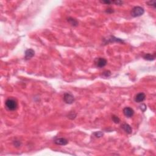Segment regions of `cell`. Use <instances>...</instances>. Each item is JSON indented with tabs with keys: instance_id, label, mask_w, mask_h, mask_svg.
Instances as JSON below:
<instances>
[{
	"instance_id": "3957f363",
	"label": "cell",
	"mask_w": 156,
	"mask_h": 156,
	"mask_svg": "<svg viewBox=\"0 0 156 156\" xmlns=\"http://www.w3.org/2000/svg\"><path fill=\"white\" fill-rule=\"evenodd\" d=\"M145 13V10L140 6H135L131 11V15L134 17H139L143 15Z\"/></svg>"
},
{
	"instance_id": "ac0fdd59",
	"label": "cell",
	"mask_w": 156,
	"mask_h": 156,
	"mask_svg": "<svg viewBox=\"0 0 156 156\" xmlns=\"http://www.w3.org/2000/svg\"><path fill=\"white\" fill-rule=\"evenodd\" d=\"M101 3L105 4H113V1H109V0H105V1H101Z\"/></svg>"
},
{
	"instance_id": "9c48e42d",
	"label": "cell",
	"mask_w": 156,
	"mask_h": 156,
	"mask_svg": "<svg viewBox=\"0 0 156 156\" xmlns=\"http://www.w3.org/2000/svg\"><path fill=\"white\" fill-rule=\"evenodd\" d=\"M35 55V51L32 49H28L25 51V59L29 60L33 57Z\"/></svg>"
},
{
	"instance_id": "7a4b0ae2",
	"label": "cell",
	"mask_w": 156,
	"mask_h": 156,
	"mask_svg": "<svg viewBox=\"0 0 156 156\" xmlns=\"http://www.w3.org/2000/svg\"><path fill=\"white\" fill-rule=\"evenodd\" d=\"M104 42L105 45L108 43H124V41L121 38H116L113 35H110L106 38H104Z\"/></svg>"
},
{
	"instance_id": "6da1fadb",
	"label": "cell",
	"mask_w": 156,
	"mask_h": 156,
	"mask_svg": "<svg viewBox=\"0 0 156 156\" xmlns=\"http://www.w3.org/2000/svg\"><path fill=\"white\" fill-rule=\"evenodd\" d=\"M5 105L7 109L9 110H11V111L16 110L18 106L17 101L13 98H9V99H7L5 102Z\"/></svg>"
},
{
	"instance_id": "5b68a950",
	"label": "cell",
	"mask_w": 156,
	"mask_h": 156,
	"mask_svg": "<svg viewBox=\"0 0 156 156\" xmlns=\"http://www.w3.org/2000/svg\"><path fill=\"white\" fill-rule=\"evenodd\" d=\"M63 101H64L66 104H71L74 103L75 99H74L73 95H72L70 93H65L64 96H63Z\"/></svg>"
},
{
	"instance_id": "52a82bcc",
	"label": "cell",
	"mask_w": 156,
	"mask_h": 156,
	"mask_svg": "<svg viewBox=\"0 0 156 156\" xmlns=\"http://www.w3.org/2000/svg\"><path fill=\"white\" fill-rule=\"evenodd\" d=\"M146 98V95L143 92H141V93H139L138 94H137L135 95V98H134V100L136 103H142L144 100Z\"/></svg>"
},
{
	"instance_id": "30bf717a",
	"label": "cell",
	"mask_w": 156,
	"mask_h": 156,
	"mask_svg": "<svg viewBox=\"0 0 156 156\" xmlns=\"http://www.w3.org/2000/svg\"><path fill=\"white\" fill-rule=\"evenodd\" d=\"M121 128L128 134H130L132 132V129L130 127L129 124H127V123H124L121 125Z\"/></svg>"
},
{
	"instance_id": "d6986e66",
	"label": "cell",
	"mask_w": 156,
	"mask_h": 156,
	"mask_svg": "<svg viewBox=\"0 0 156 156\" xmlns=\"http://www.w3.org/2000/svg\"><path fill=\"white\" fill-rule=\"evenodd\" d=\"M113 3L115 4L116 5L121 6L123 4V1H113Z\"/></svg>"
},
{
	"instance_id": "7402d4cb",
	"label": "cell",
	"mask_w": 156,
	"mask_h": 156,
	"mask_svg": "<svg viewBox=\"0 0 156 156\" xmlns=\"http://www.w3.org/2000/svg\"><path fill=\"white\" fill-rule=\"evenodd\" d=\"M14 145H15V146H17V147H19V146H20V145H21V143L19 141H14Z\"/></svg>"
},
{
	"instance_id": "8992f818",
	"label": "cell",
	"mask_w": 156,
	"mask_h": 156,
	"mask_svg": "<svg viewBox=\"0 0 156 156\" xmlns=\"http://www.w3.org/2000/svg\"><path fill=\"white\" fill-rule=\"evenodd\" d=\"M123 113L126 116H127L128 118H130L134 115V111L132 108L129 107H126L123 109Z\"/></svg>"
},
{
	"instance_id": "2e32d148",
	"label": "cell",
	"mask_w": 156,
	"mask_h": 156,
	"mask_svg": "<svg viewBox=\"0 0 156 156\" xmlns=\"http://www.w3.org/2000/svg\"><path fill=\"white\" fill-rule=\"evenodd\" d=\"M76 113L74 112H70L68 115V118L71 120H73L76 118Z\"/></svg>"
},
{
	"instance_id": "ffe728a7",
	"label": "cell",
	"mask_w": 156,
	"mask_h": 156,
	"mask_svg": "<svg viewBox=\"0 0 156 156\" xmlns=\"http://www.w3.org/2000/svg\"><path fill=\"white\" fill-rule=\"evenodd\" d=\"M105 12L107 13V14H112V13L114 12V10L113 9H112V8H107V9L105 10Z\"/></svg>"
},
{
	"instance_id": "8fae6325",
	"label": "cell",
	"mask_w": 156,
	"mask_h": 156,
	"mask_svg": "<svg viewBox=\"0 0 156 156\" xmlns=\"http://www.w3.org/2000/svg\"><path fill=\"white\" fill-rule=\"evenodd\" d=\"M67 21H68L72 26H74V27L78 26V24H79L78 21H77L76 19L73 18L72 17H68V18H67Z\"/></svg>"
},
{
	"instance_id": "9a60e30c",
	"label": "cell",
	"mask_w": 156,
	"mask_h": 156,
	"mask_svg": "<svg viewBox=\"0 0 156 156\" xmlns=\"http://www.w3.org/2000/svg\"><path fill=\"white\" fill-rule=\"evenodd\" d=\"M103 76L105 78H109V76H111V72L109 70H106L103 73Z\"/></svg>"
},
{
	"instance_id": "4fadbf2b",
	"label": "cell",
	"mask_w": 156,
	"mask_h": 156,
	"mask_svg": "<svg viewBox=\"0 0 156 156\" xmlns=\"http://www.w3.org/2000/svg\"><path fill=\"white\" fill-rule=\"evenodd\" d=\"M112 119L113 121L115 123H116V124H118L120 122V119L119 118V117L115 115H113L112 116Z\"/></svg>"
},
{
	"instance_id": "277c9868",
	"label": "cell",
	"mask_w": 156,
	"mask_h": 156,
	"mask_svg": "<svg viewBox=\"0 0 156 156\" xmlns=\"http://www.w3.org/2000/svg\"><path fill=\"white\" fill-rule=\"evenodd\" d=\"M95 64L98 68H103L104 67L107 63V61L103 57H98L96 58L94 61Z\"/></svg>"
},
{
	"instance_id": "44dd1931",
	"label": "cell",
	"mask_w": 156,
	"mask_h": 156,
	"mask_svg": "<svg viewBox=\"0 0 156 156\" xmlns=\"http://www.w3.org/2000/svg\"><path fill=\"white\" fill-rule=\"evenodd\" d=\"M140 109H141V111L145 112L146 110V105L145 104H141V105H140Z\"/></svg>"
},
{
	"instance_id": "5bb4252c",
	"label": "cell",
	"mask_w": 156,
	"mask_h": 156,
	"mask_svg": "<svg viewBox=\"0 0 156 156\" xmlns=\"http://www.w3.org/2000/svg\"><path fill=\"white\" fill-rule=\"evenodd\" d=\"M93 135L96 138H101L104 135V133L102 132L101 131H98V132H95L93 134Z\"/></svg>"
},
{
	"instance_id": "ba28073f",
	"label": "cell",
	"mask_w": 156,
	"mask_h": 156,
	"mask_svg": "<svg viewBox=\"0 0 156 156\" xmlns=\"http://www.w3.org/2000/svg\"><path fill=\"white\" fill-rule=\"evenodd\" d=\"M54 142L55 144L57 145H61V146H64L68 144V141L65 138H57L54 140Z\"/></svg>"
},
{
	"instance_id": "7c38bea8",
	"label": "cell",
	"mask_w": 156,
	"mask_h": 156,
	"mask_svg": "<svg viewBox=\"0 0 156 156\" xmlns=\"http://www.w3.org/2000/svg\"><path fill=\"white\" fill-rule=\"evenodd\" d=\"M143 58L145 60H146V61H154L155 59H156V56L155 54H151L150 53L146 54L145 56H143Z\"/></svg>"
},
{
	"instance_id": "e0dca14e",
	"label": "cell",
	"mask_w": 156,
	"mask_h": 156,
	"mask_svg": "<svg viewBox=\"0 0 156 156\" xmlns=\"http://www.w3.org/2000/svg\"><path fill=\"white\" fill-rule=\"evenodd\" d=\"M146 4H148L149 6H153L154 8H156V2L154 1H149L146 2Z\"/></svg>"
}]
</instances>
